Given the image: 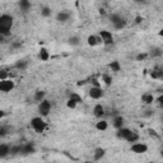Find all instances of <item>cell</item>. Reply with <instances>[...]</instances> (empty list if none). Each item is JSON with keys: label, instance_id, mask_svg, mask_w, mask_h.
I'll return each instance as SVG.
<instances>
[{"label": "cell", "instance_id": "5", "mask_svg": "<svg viewBox=\"0 0 163 163\" xmlns=\"http://www.w3.org/2000/svg\"><path fill=\"white\" fill-rule=\"evenodd\" d=\"M130 151H131L133 153H135V154H144V153L148 152V145H147L145 143H139V142H138V143L131 144Z\"/></svg>", "mask_w": 163, "mask_h": 163}, {"label": "cell", "instance_id": "12", "mask_svg": "<svg viewBox=\"0 0 163 163\" xmlns=\"http://www.w3.org/2000/svg\"><path fill=\"white\" fill-rule=\"evenodd\" d=\"M105 156H106V149H105V148H102V147H98V148H96V149H94V152H93V159L96 161V162L101 161V159H102Z\"/></svg>", "mask_w": 163, "mask_h": 163}, {"label": "cell", "instance_id": "33", "mask_svg": "<svg viewBox=\"0 0 163 163\" xmlns=\"http://www.w3.org/2000/svg\"><path fill=\"white\" fill-rule=\"evenodd\" d=\"M148 58H149V52H140V54H138V55H137L135 60H137V61H144Z\"/></svg>", "mask_w": 163, "mask_h": 163}, {"label": "cell", "instance_id": "17", "mask_svg": "<svg viewBox=\"0 0 163 163\" xmlns=\"http://www.w3.org/2000/svg\"><path fill=\"white\" fill-rule=\"evenodd\" d=\"M9 154H10V145H8L5 143L0 144V158H5Z\"/></svg>", "mask_w": 163, "mask_h": 163}, {"label": "cell", "instance_id": "39", "mask_svg": "<svg viewBox=\"0 0 163 163\" xmlns=\"http://www.w3.org/2000/svg\"><path fill=\"white\" fill-rule=\"evenodd\" d=\"M157 103L161 108H163V94H159V97L157 98Z\"/></svg>", "mask_w": 163, "mask_h": 163}, {"label": "cell", "instance_id": "26", "mask_svg": "<svg viewBox=\"0 0 163 163\" xmlns=\"http://www.w3.org/2000/svg\"><path fill=\"white\" fill-rule=\"evenodd\" d=\"M108 68L112 70V72H115V73H119L120 70H121V65H120V63L117 61V60H114L112 63H110L108 64Z\"/></svg>", "mask_w": 163, "mask_h": 163}, {"label": "cell", "instance_id": "9", "mask_svg": "<svg viewBox=\"0 0 163 163\" xmlns=\"http://www.w3.org/2000/svg\"><path fill=\"white\" fill-rule=\"evenodd\" d=\"M133 131L129 129V128H121L119 130H116V137L121 140H126V138L131 134Z\"/></svg>", "mask_w": 163, "mask_h": 163}, {"label": "cell", "instance_id": "19", "mask_svg": "<svg viewBox=\"0 0 163 163\" xmlns=\"http://www.w3.org/2000/svg\"><path fill=\"white\" fill-rule=\"evenodd\" d=\"M28 68V61L27 60H18L16 64H14V69L19 70V72H23Z\"/></svg>", "mask_w": 163, "mask_h": 163}, {"label": "cell", "instance_id": "35", "mask_svg": "<svg viewBox=\"0 0 163 163\" xmlns=\"http://www.w3.org/2000/svg\"><path fill=\"white\" fill-rule=\"evenodd\" d=\"M10 131V129L8 128V126H5V125H2V126H0V137H5V135L8 134Z\"/></svg>", "mask_w": 163, "mask_h": 163}, {"label": "cell", "instance_id": "16", "mask_svg": "<svg viewBox=\"0 0 163 163\" xmlns=\"http://www.w3.org/2000/svg\"><path fill=\"white\" fill-rule=\"evenodd\" d=\"M38 59L41 61H47L50 59V52L47 51V49L45 47H41L40 51H38Z\"/></svg>", "mask_w": 163, "mask_h": 163}, {"label": "cell", "instance_id": "45", "mask_svg": "<svg viewBox=\"0 0 163 163\" xmlns=\"http://www.w3.org/2000/svg\"><path fill=\"white\" fill-rule=\"evenodd\" d=\"M162 80H163V79H162Z\"/></svg>", "mask_w": 163, "mask_h": 163}, {"label": "cell", "instance_id": "24", "mask_svg": "<svg viewBox=\"0 0 163 163\" xmlns=\"http://www.w3.org/2000/svg\"><path fill=\"white\" fill-rule=\"evenodd\" d=\"M51 14H52V10H51V8H50V7L45 5V7L41 8V16H42L44 18H50V17H51Z\"/></svg>", "mask_w": 163, "mask_h": 163}, {"label": "cell", "instance_id": "2", "mask_svg": "<svg viewBox=\"0 0 163 163\" xmlns=\"http://www.w3.org/2000/svg\"><path fill=\"white\" fill-rule=\"evenodd\" d=\"M31 126L32 129L37 133V134H42L47 126V124L45 122L44 117H41V116H37V117H33L31 120Z\"/></svg>", "mask_w": 163, "mask_h": 163}, {"label": "cell", "instance_id": "1", "mask_svg": "<svg viewBox=\"0 0 163 163\" xmlns=\"http://www.w3.org/2000/svg\"><path fill=\"white\" fill-rule=\"evenodd\" d=\"M14 24V17L12 14H2L0 16V36L9 37L12 33V27Z\"/></svg>", "mask_w": 163, "mask_h": 163}, {"label": "cell", "instance_id": "27", "mask_svg": "<svg viewBox=\"0 0 163 163\" xmlns=\"http://www.w3.org/2000/svg\"><path fill=\"white\" fill-rule=\"evenodd\" d=\"M68 44H69L70 46H79L80 45V38L79 36H72L68 38Z\"/></svg>", "mask_w": 163, "mask_h": 163}, {"label": "cell", "instance_id": "11", "mask_svg": "<svg viewBox=\"0 0 163 163\" xmlns=\"http://www.w3.org/2000/svg\"><path fill=\"white\" fill-rule=\"evenodd\" d=\"M124 124H125V119L122 117V116H120V115H116V116L114 117V120H112V126H114L116 130L124 128Z\"/></svg>", "mask_w": 163, "mask_h": 163}, {"label": "cell", "instance_id": "18", "mask_svg": "<svg viewBox=\"0 0 163 163\" xmlns=\"http://www.w3.org/2000/svg\"><path fill=\"white\" fill-rule=\"evenodd\" d=\"M142 102L144 103V105H152L153 102H154V96L152 93H144L143 96H142Z\"/></svg>", "mask_w": 163, "mask_h": 163}, {"label": "cell", "instance_id": "21", "mask_svg": "<svg viewBox=\"0 0 163 163\" xmlns=\"http://www.w3.org/2000/svg\"><path fill=\"white\" fill-rule=\"evenodd\" d=\"M22 149H23V144L12 145V147H10V156H17V154H22Z\"/></svg>", "mask_w": 163, "mask_h": 163}, {"label": "cell", "instance_id": "42", "mask_svg": "<svg viewBox=\"0 0 163 163\" xmlns=\"http://www.w3.org/2000/svg\"><path fill=\"white\" fill-rule=\"evenodd\" d=\"M4 115H5L4 111H0V117H4Z\"/></svg>", "mask_w": 163, "mask_h": 163}, {"label": "cell", "instance_id": "34", "mask_svg": "<svg viewBox=\"0 0 163 163\" xmlns=\"http://www.w3.org/2000/svg\"><path fill=\"white\" fill-rule=\"evenodd\" d=\"M9 77H10V73L7 69L0 70V80H7V79H9Z\"/></svg>", "mask_w": 163, "mask_h": 163}, {"label": "cell", "instance_id": "15", "mask_svg": "<svg viewBox=\"0 0 163 163\" xmlns=\"http://www.w3.org/2000/svg\"><path fill=\"white\" fill-rule=\"evenodd\" d=\"M18 7L23 13H28L31 10V8H32V4L30 2H27V0H21V2L18 3Z\"/></svg>", "mask_w": 163, "mask_h": 163}, {"label": "cell", "instance_id": "8", "mask_svg": "<svg viewBox=\"0 0 163 163\" xmlns=\"http://www.w3.org/2000/svg\"><path fill=\"white\" fill-rule=\"evenodd\" d=\"M36 153V145L35 143H26L23 144V149H22V154L23 156H30V154H35Z\"/></svg>", "mask_w": 163, "mask_h": 163}, {"label": "cell", "instance_id": "25", "mask_svg": "<svg viewBox=\"0 0 163 163\" xmlns=\"http://www.w3.org/2000/svg\"><path fill=\"white\" fill-rule=\"evenodd\" d=\"M126 24H128L126 19H125V18H122L121 21H119L117 23H115V24H114V28H115L116 31H121V30H124V28H125Z\"/></svg>", "mask_w": 163, "mask_h": 163}, {"label": "cell", "instance_id": "4", "mask_svg": "<svg viewBox=\"0 0 163 163\" xmlns=\"http://www.w3.org/2000/svg\"><path fill=\"white\" fill-rule=\"evenodd\" d=\"M16 88V82L13 79H7V80H0V91L4 93H9Z\"/></svg>", "mask_w": 163, "mask_h": 163}, {"label": "cell", "instance_id": "32", "mask_svg": "<svg viewBox=\"0 0 163 163\" xmlns=\"http://www.w3.org/2000/svg\"><path fill=\"white\" fill-rule=\"evenodd\" d=\"M153 110L152 108H147V110H144L143 112H142V117L143 119H151L152 116H153Z\"/></svg>", "mask_w": 163, "mask_h": 163}, {"label": "cell", "instance_id": "41", "mask_svg": "<svg viewBox=\"0 0 163 163\" xmlns=\"http://www.w3.org/2000/svg\"><path fill=\"white\" fill-rule=\"evenodd\" d=\"M100 14H101V16H105V14H106L105 9H100Z\"/></svg>", "mask_w": 163, "mask_h": 163}, {"label": "cell", "instance_id": "23", "mask_svg": "<svg viewBox=\"0 0 163 163\" xmlns=\"http://www.w3.org/2000/svg\"><path fill=\"white\" fill-rule=\"evenodd\" d=\"M139 134L138 133H135V131H133L130 135H129V137L126 138V142L128 143H130V144H134V143H138L139 142Z\"/></svg>", "mask_w": 163, "mask_h": 163}, {"label": "cell", "instance_id": "29", "mask_svg": "<svg viewBox=\"0 0 163 163\" xmlns=\"http://www.w3.org/2000/svg\"><path fill=\"white\" fill-rule=\"evenodd\" d=\"M102 82H103V84H105V86L110 87V86L112 84V77L105 73V74H102Z\"/></svg>", "mask_w": 163, "mask_h": 163}, {"label": "cell", "instance_id": "22", "mask_svg": "<svg viewBox=\"0 0 163 163\" xmlns=\"http://www.w3.org/2000/svg\"><path fill=\"white\" fill-rule=\"evenodd\" d=\"M96 129L98 131H106L108 129V122L106 120H100L97 124H96Z\"/></svg>", "mask_w": 163, "mask_h": 163}, {"label": "cell", "instance_id": "43", "mask_svg": "<svg viewBox=\"0 0 163 163\" xmlns=\"http://www.w3.org/2000/svg\"><path fill=\"white\" fill-rule=\"evenodd\" d=\"M158 35H159V36H161V37H163V30H161V31H159V32H158Z\"/></svg>", "mask_w": 163, "mask_h": 163}, {"label": "cell", "instance_id": "20", "mask_svg": "<svg viewBox=\"0 0 163 163\" xmlns=\"http://www.w3.org/2000/svg\"><path fill=\"white\" fill-rule=\"evenodd\" d=\"M163 55V49H161V47H153L152 50H151V52H149V56L151 58H161Z\"/></svg>", "mask_w": 163, "mask_h": 163}, {"label": "cell", "instance_id": "28", "mask_svg": "<svg viewBox=\"0 0 163 163\" xmlns=\"http://www.w3.org/2000/svg\"><path fill=\"white\" fill-rule=\"evenodd\" d=\"M87 44H88L89 46H92V47L97 46V45H98V42H97V35H91V36H88Z\"/></svg>", "mask_w": 163, "mask_h": 163}, {"label": "cell", "instance_id": "36", "mask_svg": "<svg viewBox=\"0 0 163 163\" xmlns=\"http://www.w3.org/2000/svg\"><path fill=\"white\" fill-rule=\"evenodd\" d=\"M91 83H92V87H98V88H101V82H100L96 77H93V78L91 79Z\"/></svg>", "mask_w": 163, "mask_h": 163}, {"label": "cell", "instance_id": "40", "mask_svg": "<svg viewBox=\"0 0 163 163\" xmlns=\"http://www.w3.org/2000/svg\"><path fill=\"white\" fill-rule=\"evenodd\" d=\"M148 134L151 135V137H156V138H159V137H158V134H157V131H156V130H153V129H148Z\"/></svg>", "mask_w": 163, "mask_h": 163}, {"label": "cell", "instance_id": "10", "mask_svg": "<svg viewBox=\"0 0 163 163\" xmlns=\"http://www.w3.org/2000/svg\"><path fill=\"white\" fill-rule=\"evenodd\" d=\"M93 115H94V117L102 120V117L105 116V107L101 103H97L96 106L93 107Z\"/></svg>", "mask_w": 163, "mask_h": 163}, {"label": "cell", "instance_id": "30", "mask_svg": "<svg viewBox=\"0 0 163 163\" xmlns=\"http://www.w3.org/2000/svg\"><path fill=\"white\" fill-rule=\"evenodd\" d=\"M69 100H73V101H75L77 103H80V102H82V96H80V94H78L77 92H72V93L69 94Z\"/></svg>", "mask_w": 163, "mask_h": 163}, {"label": "cell", "instance_id": "38", "mask_svg": "<svg viewBox=\"0 0 163 163\" xmlns=\"http://www.w3.org/2000/svg\"><path fill=\"white\" fill-rule=\"evenodd\" d=\"M143 21H144V18H143L142 16H137V17L134 18V23H135V24H142Z\"/></svg>", "mask_w": 163, "mask_h": 163}, {"label": "cell", "instance_id": "14", "mask_svg": "<svg viewBox=\"0 0 163 163\" xmlns=\"http://www.w3.org/2000/svg\"><path fill=\"white\" fill-rule=\"evenodd\" d=\"M45 97H46V92H45V91H41V89H38V91H36V92H35L33 101H35V102H37V103H41L44 100H46Z\"/></svg>", "mask_w": 163, "mask_h": 163}, {"label": "cell", "instance_id": "37", "mask_svg": "<svg viewBox=\"0 0 163 163\" xmlns=\"http://www.w3.org/2000/svg\"><path fill=\"white\" fill-rule=\"evenodd\" d=\"M77 102L75 101H73V100H68V102H66V107L68 108H72V110H74V108L77 107Z\"/></svg>", "mask_w": 163, "mask_h": 163}, {"label": "cell", "instance_id": "6", "mask_svg": "<svg viewBox=\"0 0 163 163\" xmlns=\"http://www.w3.org/2000/svg\"><path fill=\"white\" fill-rule=\"evenodd\" d=\"M100 36L103 40V45H106V46L114 45V35H112V32L107 31V30H102V31H100Z\"/></svg>", "mask_w": 163, "mask_h": 163}, {"label": "cell", "instance_id": "7", "mask_svg": "<svg viewBox=\"0 0 163 163\" xmlns=\"http://www.w3.org/2000/svg\"><path fill=\"white\" fill-rule=\"evenodd\" d=\"M88 94L92 100H101L103 97V89L98 87H91V89L88 91Z\"/></svg>", "mask_w": 163, "mask_h": 163}, {"label": "cell", "instance_id": "13", "mask_svg": "<svg viewBox=\"0 0 163 163\" xmlns=\"http://www.w3.org/2000/svg\"><path fill=\"white\" fill-rule=\"evenodd\" d=\"M69 19H70V13L69 12H65V10L59 12L58 16H56V21L60 22V23H66Z\"/></svg>", "mask_w": 163, "mask_h": 163}, {"label": "cell", "instance_id": "44", "mask_svg": "<svg viewBox=\"0 0 163 163\" xmlns=\"http://www.w3.org/2000/svg\"><path fill=\"white\" fill-rule=\"evenodd\" d=\"M162 121H163V117H162Z\"/></svg>", "mask_w": 163, "mask_h": 163}, {"label": "cell", "instance_id": "31", "mask_svg": "<svg viewBox=\"0 0 163 163\" xmlns=\"http://www.w3.org/2000/svg\"><path fill=\"white\" fill-rule=\"evenodd\" d=\"M121 19H122V17H121V14H119V13H112V14L110 16V21H111L112 26L115 23H117L119 21H121Z\"/></svg>", "mask_w": 163, "mask_h": 163}, {"label": "cell", "instance_id": "3", "mask_svg": "<svg viewBox=\"0 0 163 163\" xmlns=\"http://www.w3.org/2000/svg\"><path fill=\"white\" fill-rule=\"evenodd\" d=\"M38 112L41 117H47L51 112V102L49 100H44L41 103H38Z\"/></svg>", "mask_w": 163, "mask_h": 163}]
</instances>
